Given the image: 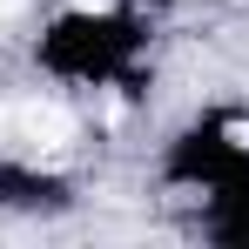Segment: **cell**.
Wrapping results in <instances>:
<instances>
[{
  "label": "cell",
  "instance_id": "3957f363",
  "mask_svg": "<svg viewBox=\"0 0 249 249\" xmlns=\"http://www.w3.org/2000/svg\"><path fill=\"white\" fill-rule=\"evenodd\" d=\"M74 7H81V14H108L115 0H74Z\"/></svg>",
  "mask_w": 249,
  "mask_h": 249
},
{
  "label": "cell",
  "instance_id": "7a4b0ae2",
  "mask_svg": "<svg viewBox=\"0 0 249 249\" xmlns=\"http://www.w3.org/2000/svg\"><path fill=\"white\" fill-rule=\"evenodd\" d=\"M229 142H236V148H249V122H229Z\"/></svg>",
  "mask_w": 249,
  "mask_h": 249
},
{
  "label": "cell",
  "instance_id": "6da1fadb",
  "mask_svg": "<svg viewBox=\"0 0 249 249\" xmlns=\"http://www.w3.org/2000/svg\"><path fill=\"white\" fill-rule=\"evenodd\" d=\"M14 128H20L34 148H68V142H74V115L54 108V101H27V108L14 115Z\"/></svg>",
  "mask_w": 249,
  "mask_h": 249
}]
</instances>
